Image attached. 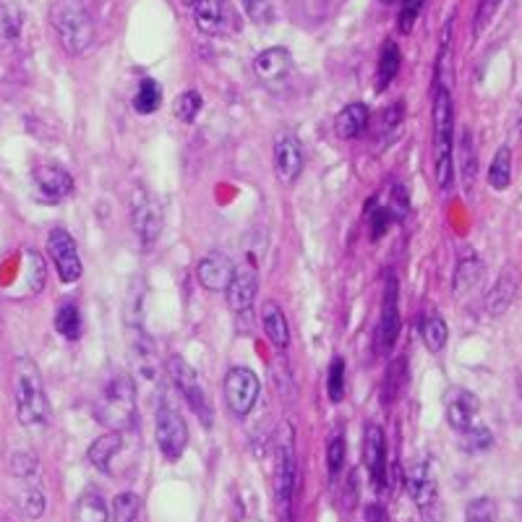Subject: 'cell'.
Here are the masks:
<instances>
[{
    "label": "cell",
    "mask_w": 522,
    "mask_h": 522,
    "mask_svg": "<svg viewBox=\"0 0 522 522\" xmlns=\"http://www.w3.org/2000/svg\"><path fill=\"white\" fill-rule=\"evenodd\" d=\"M400 66H402L400 47L394 42H384L382 53H379V63H377V92H384L397 79Z\"/></svg>",
    "instance_id": "484cf974"
},
{
    "label": "cell",
    "mask_w": 522,
    "mask_h": 522,
    "mask_svg": "<svg viewBox=\"0 0 522 522\" xmlns=\"http://www.w3.org/2000/svg\"><path fill=\"white\" fill-rule=\"evenodd\" d=\"M392 211L386 207H379V204H374V209H371V220H369V225H371V236L379 241L384 233L389 230V225H392Z\"/></svg>",
    "instance_id": "f6af8a7d"
},
{
    "label": "cell",
    "mask_w": 522,
    "mask_h": 522,
    "mask_svg": "<svg viewBox=\"0 0 522 522\" xmlns=\"http://www.w3.org/2000/svg\"><path fill=\"white\" fill-rule=\"evenodd\" d=\"M245 8V16L253 21V24H267L272 19V5L269 0H241Z\"/></svg>",
    "instance_id": "ee69618b"
},
{
    "label": "cell",
    "mask_w": 522,
    "mask_h": 522,
    "mask_svg": "<svg viewBox=\"0 0 522 522\" xmlns=\"http://www.w3.org/2000/svg\"><path fill=\"white\" fill-rule=\"evenodd\" d=\"M19 504H21V512H24L29 520H39V518H42V512H45V493H42L37 486L27 488V491L21 493Z\"/></svg>",
    "instance_id": "ab89813d"
},
{
    "label": "cell",
    "mask_w": 522,
    "mask_h": 522,
    "mask_svg": "<svg viewBox=\"0 0 522 522\" xmlns=\"http://www.w3.org/2000/svg\"><path fill=\"white\" fill-rule=\"evenodd\" d=\"M510 183H512V152L510 146H501L493 154V162L488 168V186L493 191H507Z\"/></svg>",
    "instance_id": "f546056e"
},
{
    "label": "cell",
    "mask_w": 522,
    "mask_h": 522,
    "mask_svg": "<svg viewBox=\"0 0 522 522\" xmlns=\"http://www.w3.org/2000/svg\"><path fill=\"white\" fill-rule=\"evenodd\" d=\"M202 107H204V100H202V95L196 92V89H188V92H183V95H178L173 103V115L178 120H183V123H194L196 120V115L202 112Z\"/></svg>",
    "instance_id": "8d00e7d4"
},
{
    "label": "cell",
    "mask_w": 522,
    "mask_h": 522,
    "mask_svg": "<svg viewBox=\"0 0 522 522\" xmlns=\"http://www.w3.org/2000/svg\"><path fill=\"white\" fill-rule=\"evenodd\" d=\"M37 468H39V460H37V454L29 452V450H19V452L11 457V473H13L16 478H29V476H35Z\"/></svg>",
    "instance_id": "f35d334b"
},
{
    "label": "cell",
    "mask_w": 522,
    "mask_h": 522,
    "mask_svg": "<svg viewBox=\"0 0 522 522\" xmlns=\"http://www.w3.org/2000/svg\"><path fill=\"white\" fill-rule=\"evenodd\" d=\"M259 394H261V382L248 366H233L225 374V400H228V408L233 416H248L253 410Z\"/></svg>",
    "instance_id": "9c48e42d"
},
{
    "label": "cell",
    "mask_w": 522,
    "mask_h": 522,
    "mask_svg": "<svg viewBox=\"0 0 522 522\" xmlns=\"http://www.w3.org/2000/svg\"><path fill=\"white\" fill-rule=\"evenodd\" d=\"M327 394L332 402H343L348 394V377H345V360L337 355L332 358L329 374H327Z\"/></svg>",
    "instance_id": "d590c367"
},
{
    "label": "cell",
    "mask_w": 522,
    "mask_h": 522,
    "mask_svg": "<svg viewBox=\"0 0 522 522\" xmlns=\"http://www.w3.org/2000/svg\"><path fill=\"white\" fill-rule=\"evenodd\" d=\"M228 303L236 313H248L253 301H256V293H259V269L253 261H244L241 267H236L233 279L228 285Z\"/></svg>",
    "instance_id": "9a60e30c"
},
{
    "label": "cell",
    "mask_w": 522,
    "mask_h": 522,
    "mask_svg": "<svg viewBox=\"0 0 522 522\" xmlns=\"http://www.w3.org/2000/svg\"><path fill=\"white\" fill-rule=\"evenodd\" d=\"M405 488L420 510H431L439 499V486L431 462H418L405 476Z\"/></svg>",
    "instance_id": "ac0fdd59"
},
{
    "label": "cell",
    "mask_w": 522,
    "mask_h": 522,
    "mask_svg": "<svg viewBox=\"0 0 522 522\" xmlns=\"http://www.w3.org/2000/svg\"><path fill=\"white\" fill-rule=\"evenodd\" d=\"M275 173L282 183H295L303 173V146L290 131H282L275 139Z\"/></svg>",
    "instance_id": "2e32d148"
},
{
    "label": "cell",
    "mask_w": 522,
    "mask_h": 522,
    "mask_svg": "<svg viewBox=\"0 0 522 522\" xmlns=\"http://www.w3.org/2000/svg\"><path fill=\"white\" fill-rule=\"evenodd\" d=\"M462 436H465L468 452H484V450H488L493 444V436H491V431H488L486 426H470Z\"/></svg>",
    "instance_id": "b9f144b4"
},
{
    "label": "cell",
    "mask_w": 522,
    "mask_h": 522,
    "mask_svg": "<svg viewBox=\"0 0 522 522\" xmlns=\"http://www.w3.org/2000/svg\"><path fill=\"white\" fill-rule=\"evenodd\" d=\"M160 104H162V87L154 79H144L134 95V110L139 115H152L160 110Z\"/></svg>",
    "instance_id": "d6a6232c"
},
{
    "label": "cell",
    "mask_w": 522,
    "mask_h": 522,
    "mask_svg": "<svg viewBox=\"0 0 522 522\" xmlns=\"http://www.w3.org/2000/svg\"><path fill=\"white\" fill-rule=\"evenodd\" d=\"M123 450V434L120 431H110V434H103V436H97L92 444H89V450H87V457H89V462L97 468V470H103V473H110V465H112V457Z\"/></svg>",
    "instance_id": "d4e9b609"
},
{
    "label": "cell",
    "mask_w": 522,
    "mask_h": 522,
    "mask_svg": "<svg viewBox=\"0 0 522 522\" xmlns=\"http://www.w3.org/2000/svg\"><path fill=\"white\" fill-rule=\"evenodd\" d=\"M141 512V499L131 491H123L110 504V520L112 522H137Z\"/></svg>",
    "instance_id": "836d02e7"
},
{
    "label": "cell",
    "mask_w": 522,
    "mask_h": 522,
    "mask_svg": "<svg viewBox=\"0 0 522 522\" xmlns=\"http://www.w3.org/2000/svg\"><path fill=\"white\" fill-rule=\"evenodd\" d=\"M73 520L76 522H107L110 520V510L104 504V499L97 491H84L73 507Z\"/></svg>",
    "instance_id": "4316f807"
},
{
    "label": "cell",
    "mask_w": 522,
    "mask_h": 522,
    "mask_svg": "<svg viewBox=\"0 0 522 522\" xmlns=\"http://www.w3.org/2000/svg\"><path fill=\"white\" fill-rule=\"evenodd\" d=\"M97 420L112 428L123 431L134 423L137 418V384L126 371H112L100 386L97 394Z\"/></svg>",
    "instance_id": "3957f363"
},
{
    "label": "cell",
    "mask_w": 522,
    "mask_h": 522,
    "mask_svg": "<svg viewBox=\"0 0 522 522\" xmlns=\"http://www.w3.org/2000/svg\"><path fill=\"white\" fill-rule=\"evenodd\" d=\"M295 488V431L290 423L279 428L278 462H275V501L279 515H290Z\"/></svg>",
    "instance_id": "8992f818"
},
{
    "label": "cell",
    "mask_w": 522,
    "mask_h": 522,
    "mask_svg": "<svg viewBox=\"0 0 522 522\" xmlns=\"http://www.w3.org/2000/svg\"><path fill=\"white\" fill-rule=\"evenodd\" d=\"M493 518H496V504L488 496H481L468 504L465 522H493Z\"/></svg>",
    "instance_id": "60d3db41"
},
{
    "label": "cell",
    "mask_w": 522,
    "mask_h": 522,
    "mask_svg": "<svg viewBox=\"0 0 522 522\" xmlns=\"http://www.w3.org/2000/svg\"><path fill=\"white\" fill-rule=\"evenodd\" d=\"M423 5H426V0H402L400 19H397V27H400L402 35H410V29H413V24H416L418 13H420Z\"/></svg>",
    "instance_id": "7bdbcfd3"
},
{
    "label": "cell",
    "mask_w": 522,
    "mask_h": 522,
    "mask_svg": "<svg viewBox=\"0 0 522 522\" xmlns=\"http://www.w3.org/2000/svg\"><path fill=\"white\" fill-rule=\"evenodd\" d=\"M382 3H392V0H382Z\"/></svg>",
    "instance_id": "f907efd6"
},
{
    "label": "cell",
    "mask_w": 522,
    "mask_h": 522,
    "mask_svg": "<svg viewBox=\"0 0 522 522\" xmlns=\"http://www.w3.org/2000/svg\"><path fill=\"white\" fill-rule=\"evenodd\" d=\"M27 275H29V282H32V293H39L42 290V282H45V264L39 259L37 251H27Z\"/></svg>",
    "instance_id": "bcb514c9"
},
{
    "label": "cell",
    "mask_w": 522,
    "mask_h": 522,
    "mask_svg": "<svg viewBox=\"0 0 522 522\" xmlns=\"http://www.w3.org/2000/svg\"><path fill=\"white\" fill-rule=\"evenodd\" d=\"M363 462L369 468L371 481L377 488H384L386 484V439H384L382 426L369 423L363 434Z\"/></svg>",
    "instance_id": "e0dca14e"
},
{
    "label": "cell",
    "mask_w": 522,
    "mask_h": 522,
    "mask_svg": "<svg viewBox=\"0 0 522 522\" xmlns=\"http://www.w3.org/2000/svg\"><path fill=\"white\" fill-rule=\"evenodd\" d=\"M420 335H423V343L431 352H439L444 350L447 340H450V329H447V321L439 316V313H428L420 324Z\"/></svg>",
    "instance_id": "4dcf8cb0"
},
{
    "label": "cell",
    "mask_w": 522,
    "mask_h": 522,
    "mask_svg": "<svg viewBox=\"0 0 522 522\" xmlns=\"http://www.w3.org/2000/svg\"><path fill=\"white\" fill-rule=\"evenodd\" d=\"M131 228L141 248H152L162 236V209L157 207L154 196L137 186L131 194Z\"/></svg>",
    "instance_id": "52a82bcc"
},
{
    "label": "cell",
    "mask_w": 522,
    "mask_h": 522,
    "mask_svg": "<svg viewBox=\"0 0 522 522\" xmlns=\"http://www.w3.org/2000/svg\"><path fill=\"white\" fill-rule=\"evenodd\" d=\"M128 360L144 382H154L160 377V358H157L154 340L137 321L128 324Z\"/></svg>",
    "instance_id": "4fadbf2b"
},
{
    "label": "cell",
    "mask_w": 522,
    "mask_h": 522,
    "mask_svg": "<svg viewBox=\"0 0 522 522\" xmlns=\"http://www.w3.org/2000/svg\"><path fill=\"white\" fill-rule=\"evenodd\" d=\"M233 272H236V267L225 253H207L196 267V278L202 282V287H207L211 293L228 290Z\"/></svg>",
    "instance_id": "d6986e66"
},
{
    "label": "cell",
    "mask_w": 522,
    "mask_h": 522,
    "mask_svg": "<svg viewBox=\"0 0 522 522\" xmlns=\"http://www.w3.org/2000/svg\"><path fill=\"white\" fill-rule=\"evenodd\" d=\"M261 327L269 337V343L278 350H285L290 345V324H287V316L279 309L275 301H267L261 306Z\"/></svg>",
    "instance_id": "cb8c5ba5"
},
{
    "label": "cell",
    "mask_w": 522,
    "mask_h": 522,
    "mask_svg": "<svg viewBox=\"0 0 522 522\" xmlns=\"http://www.w3.org/2000/svg\"><path fill=\"white\" fill-rule=\"evenodd\" d=\"M50 24L69 55H84L95 45V21L84 0H53Z\"/></svg>",
    "instance_id": "7a4b0ae2"
},
{
    "label": "cell",
    "mask_w": 522,
    "mask_h": 522,
    "mask_svg": "<svg viewBox=\"0 0 522 522\" xmlns=\"http://www.w3.org/2000/svg\"><path fill=\"white\" fill-rule=\"evenodd\" d=\"M369 118H371V112H369V107L363 103L345 104L337 112V118H335V134L340 139H355V137H360L366 131Z\"/></svg>",
    "instance_id": "603a6c76"
},
{
    "label": "cell",
    "mask_w": 522,
    "mask_h": 522,
    "mask_svg": "<svg viewBox=\"0 0 522 522\" xmlns=\"http://www.w3.org/2000/svg\"><path fill=\"white\" fill-rule=\"evenodd\" d=\"M183 3H186V5H191V8H194V5H196V3H199V0H183Z\"/></svg>",
    "instance_id": "681fc988"
},
{
    "label": "cell",
    "mask_w": 522,
    "mask_h": 522,
    "mask_svg": "<svg viewBox=\"0 0 522 522\" xmlns=\"http://www.w3.org/2000/svg\"><path fill=\"white\" fill-rule=\"evenodd\" d=\"M253 70H256L259 81H261L267 89H272V92H285V87L290 84L293 70H295L293 69V55H290V50H285V47H269V50H264V53L256 55Z\"/></svg>",
    "instance_id": "7c38bea8"
},
{
    "label": "cell",
    "mask_w": 522,
    "mask_h": 522,
    "mask_svg": "<svg viewBox=\"0 0 522 522\" xmlns=\"http://www.w3.org/2000/svg\"><path fill=\"white\" fill-rule=\"evenodd\" d=\"M345 454H348V447H345V436L343 434H335L332 442L327 444V468H329V476L335 478L343 465H345Z\"/></svg>",
    "instance_id": "74e56055"
},
{
    "label": "cell",
    "mask_w": 522,
    "mask_h": 522,
    "mask_svg": "<svg viewBox=\"0 0 522 522\" xmlns=\"http://www.w3.org/2000/svg\"><path fill=\"white\" fill-rule=\"evenodd\" d=\"M32 183H35L37 199L42 204H58V202L69 199L70 194H73V178L58 162L37 165L35 173H32Z\"/></svg>",
    "instance_id": "8fae6325"
},
{
    "label": "cell",
    "mask_w": 522,
    "mask_h": 522,
    "mask_svg": "<svg viewBox=\"0 0 522 522\" xmlns=\"http://www.w3.org/2000/svg\"><path fill=\"white\" fill-rule=\"evenodd\" d=\"M47 253L58 269V278L63 285H73L79 282L84 275V264H81V256H79V245L73 241L69 230L63 228H55L50 230L47 236Z\"/></svg>",
    "instance_id": "30bf717a"
},
{
    "label": "cell",
    "mask_w": 522,
    "mask_h": 522,
    "mask_svg": "<svg viewBox=\"0 0 522 522\" xmlns=\"http://www.w3.org/2000/svg\"><path fill=\"white\" fill-rule=\"evenodd\" d=\"M484 278V264L476 259V256H468L457 264V272H454V295L462 298L468 295L478 282Z\"/></svg>",
    "instance_id": "f1b7e54d"
},
{
    "label": "cell",
    "mask_w": 522,
    "mask_h": 522,
    "mask_svg": "<svg viewBox=\"0 0 522 522\" xmlns=\"http://www.w3.org/2000/svg\"><path fill=\"white\" fill-rule=\"evenodd\" d=\"M501 5V0H481V8H478V16H476V32L481 35L486 29V24L491 21V16L496 13V8Z\"/></svg>",
    "instance_id": "c3c4849f"
},
{
    "label": "cell",
    "mask_w": 522,
    "mask_h": 522,
    "mask_svg": "<svg viewBox=\"0 0 522 522\" xmlns=\"http://www.w3.org/2000/svg\"><path fill=\"white\" fill-rule=\"evenodd\" d=\"M397 335H400V285H397L394 275H389L386 285H384L382 316H379V329H377L379 352H389L394 348Z\"/></svg>",
    "instance_id": "5bb4252c"
},
{
    "label": "cell",
    "mask_w": 522,
    "mask_h": 522,
    "mask_svg": "<svg viewBox=\"0 0 522 522\" xmlns=\"http://www.w3.org/2000/svg\"><path fill=\"white\" fill-rule=\"evenodd\" d=\"M457 162H460V178H462L465 188L470 191V186L476 180V144H473V137L468 128L460 137V160Z\"/></svg>",
    "instance_id": "e575fe53"
},
{
    "label": "cell",
    "mask_w": 522,
    "mask_h": 522,
    "mask_svg": "<svg viewBox=\"0 0 522 522\" xmlns=\"http://www.w3.org/2000/svg\"><path fill=\"white\" fill-rule=\"evenodd\" d=\"M194 21L204 35H225L230 29V8L225 0H199L194 5Z\"/></svg>",
    "instance_id": "ffe728a7"
},
{
    "label": "cell",
    "mask_w": 522,
    "mask_h": 522,
    "mask_svg": "<svg viewBox=\"0 0 522 522\" xmlns=\"http://www.w3.org/2000/svg\"><path fill=\"white\" fill-rule=\"evenodd\" d=\"M476 416H478V397L470 394L468 389H454L447 400V423L454 431L465 434L473 426Z\"/></svg>",
    "instance_id": "7402d4cb"
},
{
    "label": "cell",
    "mask_w": 522,
    "mask_h": 522,
    "mask_svg": "<svg viewBox=\"0 0 522 522\" xmlns=\"http://www.w3.org/2000/svg\"><path fill=\"white\" fill-rule=\"evenodd\" d=\"M434 168L439 188H450L454 178V104L444 84L434 89Z\"/></svg>",
    "instance_id": "277c9868"
},
{
    "label": "cell",
    "mask_w": 522,
    "mask_h": 522,
    "mask_svg": "<svg viewBox=\"0 0 522 522\" xmlns=\"http://www.w3.org/2000/svg\"><path fill=\"white\" fill-rule=\"evenodd\" d=\"M55 329L66 340H79L81 335V311L73 301H63L55 311Z\"/></svg>",
    "instance_id": "1f68e13d"
},
{
    "label": "cell",
    "mask_w": 522,
    "mask_h": 522,
    "mask_svg": "<svg viewBox=\"0 0 522 522\" xmlns=\"http://www.w3.org/2000/svg\"><path fill=\"white\" fill-rule=\"evenodd\" d=\"M154 439L168 460H178L188 447V426L170 402H162L154 416Z\"/></svg>",
    "instance_id": "ba28073f"
},
{
    "label": "cell",
    "mask_w": 522,
    "mask_h": 522,
    "mask_svg": "<svg viewBox=\"0 0 522 522\" xmlns=\"http://www.w3.org/2000/svg\"><path fill=\"white\" fill-rule=\"evenodd\" d=\"M389 211H392V217L394 220H405V214H408V209H410V199H408V191L402 188V186H394L392 188V194H389Z\"/></svg>",
    "instance_id": "7dc6e473"
},
{
    "label": "cell",
    "mask_w": 522,
    "mask_h": 522,
    "mask_svg": "<svg viewBox=\"0 0 522 522\" xmlns=\"http://www.w3.org/2000/svg\"><path fill=\"white\" fill-rule=\"evenodd\" d=\"M24 27V13L21 5L13 0H3L0 3V45L16 42Z\"/></svg>",
    "instance_id": "83f0119b"
},
{
    "label": "cell",
    "mask_w": 522,
    "mask_h": 522,
    "mask_svg": "<svg viewBox=\"0 0 522 522\" xmlns=\"http://www.w3.org/2000/svg\"><path fill=\"white\" fill-rule=\"evenodd\" d=\"M13 400H16V418L24 428H42L50 418V402L42 374L37 363L27 355L13 360Z\"/></svg>",
    "instance_id": "6da1fadb"
},
{
    "label": "cell",
    "mask_w": 522,
    "mask_h": 522,
    "mask_svg": "<svg viewBox=\"0 0 522 522\" xmlns=\"http://www.w3.org/2000/svg\"><path fill=\"white\" fill-rule=\"evenodd\" d=\"M518 285H520V275L515 267H507L499 279L493 282V287L488 290L486 295V311L491 316H501L512 303H515V295H518Z\"/></svg>",
    "instance_id": "44dd1931"
},
{
    "label": "cell",
    "mask_w": 522,
    "mask_h": 522,
    "mask_svg": "<svg viewBox=\"0 0 522 522\" xmlns=\"http://www.w3.org/2000/svg\"><path fill=\"white\" fill-rule=\"evenodd\" d=\"M165 369H168V377H170V382L175 384V389H178L180 397L186 400V405H188L196 416L202 418L204 426H211V405H209L207 392H204V386L199 382L196 371L188 366V360H186L183 355L173 352V355L168 358Z\"/></svg>",
    "instance_id": "5b68a950"
}]
</instances>
